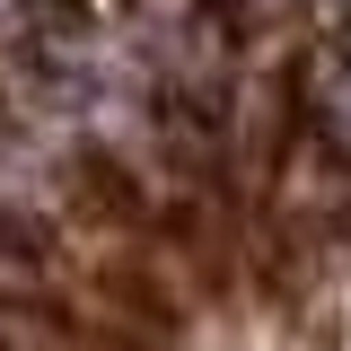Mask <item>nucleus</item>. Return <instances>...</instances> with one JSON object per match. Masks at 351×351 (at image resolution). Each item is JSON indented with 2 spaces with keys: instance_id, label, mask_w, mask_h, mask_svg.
<instances>
[{
  "instance_id": "1",
  "label": "nucleus",
  "mask_w": 351,
  "mask_h": 351,
  "mask_svg": "<svg viewBox=\"0 0 351 351\" xmlns=\"http://www.w3.org/2000/svg\"><path fill=\"white\" fill-rule=\"evenodd\" d=\"M334 114H343V123H351V71H343V88H334Z\"/></svg>"
}]
</instances>
